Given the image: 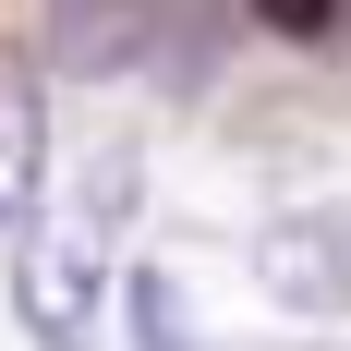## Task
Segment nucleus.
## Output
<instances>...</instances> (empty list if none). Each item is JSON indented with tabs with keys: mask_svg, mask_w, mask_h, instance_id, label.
<instances>
[{
	"mask_svg": "<svg viewBox=\"0 0 351 351\" xmlns=\"http://www.w3.org/2000/svg\"><path fill=\"white\" fill-rule=\"evenodd\" d=\"M121 315H134V351H194L182 279H158V267H134V279H121Z\"/></svg>",
	"mask_w": 351,
	"mask_h": 351,
	"instance_id": "obj_4",
	"label": "nucleus"
},
{
	"mask_svg": "<svg viewBox=\"0 0 351 351\" xmlns=\"http://www.w3.org/2000/svg\"><path fill=\"white\" fill-rule=\"evenodd\" d=\"M49 206V109L36 85H0V230H25Z\"/></svg>",
	"mask_w": 351,
	"mask_h": 351,
	"instance_id": "obj_2",
	"label": "nucleus"
},
{
	"mask_svg": "<svg viewBox=\"0 0 351 351\" xmlns=\"http://www.w3.org/2000/svg\"><path fill=\"white\" fill-rule=\"evenodd\" d=\"M134 206V145H97L85 182L61 206H36L12 230V315L36 351H97V303H109V243Z\"/></svg>",
	"mask_w": 351,
	"mask_h": 351,
	"instance_id": "obj_1",
	"label": "nucleus"
},
{
	"mask_svg": "<svg viewBox=\"0 0 351 351\" xmlns=\"http://www.w3.org/2000/svg\"><path fill=\"white\" fill-rule=\"evenodd\" d=\"M267 279H279L303 315H339V218H279V230H267Z\"/></svg>",
	"mask_w": 351,
	"mask_h": 351,
	"instance_id": "obj_3",
	"label": "nucleus"
}]
</instances>
